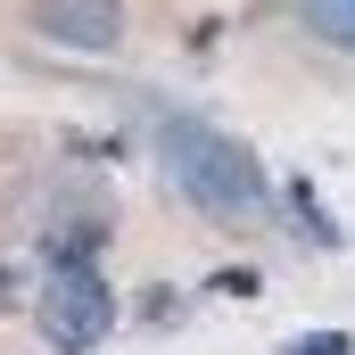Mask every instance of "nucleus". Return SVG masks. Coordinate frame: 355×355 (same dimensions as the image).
<instances>
[{"instance_id":"nucleus-1","label":"nucleus","mask_w":355,"mask_h":355,"mask_svg":"<svg viewBox=\"0 0 355 355\" xmlns=\"http://www.w3.org/2000/svg\"><path fill=\"white\" fill-rule=\"evenodd\" d=\"M149 149H157V174L174 182V198L198 207L207 223L257 232L272 215V174H265V157H257L232 124H215V116H198V107H157V116H149Z\"/></svg>"},{"instance_id":"nucleus-2","label":"nucleus","mask_w":355,"mask_h":355,"mask_svg":"<svg viewBox=\"0 0 355 355\" xmlns=\"http://www.w3.org/2000/svg\"><path fill=\"white\" fill-rule=\"evenodd\" d=\"M33 331H42L58 355H91L107 331H116V289H107L99 257L58 248V257L42 265V281H33Z\"/></svg>"},{"instance_id":"nucleus-3","label":"nucleus","mask_w":355,"mask_h":355,"mask_svg":"<svg viewBox=\"0 0 355 355\" xmlns=\"http://www.w3.org/2000/svg\"><path fill=\"white\" fill-rule=\"evenodd\" d=\"M25 25L67 58H116L132 42V0H25Z\"/></svg>"},{"instance_id":"nucleus-4","label":"nucleus","mask_w":355,"mask_h":355,"mask_svg":"<svg viewBox=\"0 0 355 355\" xmlns=\"http://www.w3.org/2000/svg\"><path fill=\"white\" fill-rule=\"evenodd\" d=\"M297 8V25L322 42V50H347L355 58V0H289Z\"/></svg>"},{"instance_id":"nucleus-5","label":"nucleus","mask_w":355,"mask_h":355,"mask_svg":"<svg viewBox=\"0 0 355 355\" xmlns=\"http://www.w3.org/2000/svg\"><path fill=\"white\" fill-rule=\"evenodd\" d=\"M281 207H289V223H306V232H314V248H339V223L322 215L314 182H289V190H281Z\"/></svg>"},{"instance_id":"nucleus-6","label":"nucleus","mask_w":355,"mask_h":355,"mask_svg":"<svg viewBox=\"0 0 355 355\" xmlns=\"http://www.w3.org/2000/svg\"><path fill=\"white\" fill-rule=\"evenodd\" d=\"M281 355H355V339H347V331H297Z\"/></svg>"}]
</instances>
